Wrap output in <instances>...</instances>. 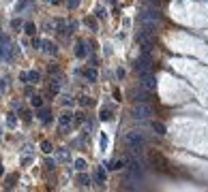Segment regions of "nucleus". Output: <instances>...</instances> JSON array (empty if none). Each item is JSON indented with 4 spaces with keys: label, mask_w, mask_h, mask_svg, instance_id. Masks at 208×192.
<instances>
[{
    "label": "nucleus",
    "mask_w": 208,
    "mask_h": 192,
    "mask_svg": "<svg viewBox=\"0 0 208 192\" xmlns=\"http://www.w3.org/2000/svg\"><path fill=\"white\" fill-rule=\"evenodd\" d=\"M140 24H142V30L155 32L157 26H159V13L152 11V9H144V11L140 13Z\"/></svg>",
    "instance_id": "obj_1"
},
{
    "label": "nucleus",
    "mask_w": 208,
    "mask_h": 192,
    "mask_svg": "<svg viewBox=\"0 0 208 192\" xmlns=\"http://www.w3.org/2000/svg\"><path fill=\"white\" fill-rule=\"evenodd\" d=\"M123 141L129 149H133L135 154H137V152H142V147L146 145V137H144L142 132H137V130H129V132H124Z\"/></svg>",
    "instance_id": "obj_2"
},
{
    "label": "nucleus",
    "mask_w": 208,
    "mask_h": 192,
    "mask_svg": "<svg viewBox=\"0 0 208 192\" xmlns=\"http://www.w3.org/2000/svg\"><path fill=\"white\" fill-rule=\"evenodd\" d=\"M137 43H140V51H142V56L150 58V51H152V47H155V32L140 30V32H137Z\"/></svg>",
    "instance_id": "obj_3"
},
{
    "label": "nucleus",
    "mask_w": 208,
    "mask_h": 192,
    "mask_svg": "<svg viewBox=\"0 0 208 192\" xmlns=\"http://www.w3.org/2000/svg\"><path fill=\"white\" fill-rule=\"evenodd\" d=\"M127 171H129V175H133L135 179H142L144 177V169H142V162H137V158L133 156H127Z\"/></svg>",
    "instance_id": "obj_4"
},
{
    "label": "nucleus",
    "mask_w": 208,
    "mask_h": 192,
    "mask_svg": "<svg viewBox=\"0 0 208 192\" xmlns=\"http://www.w3.org/2000/svg\"><path fill=\"white\" fill-rule=\"evenodd\" d=\"M131 115H133L135 120H148L150 115H152V107H148L146 103H137L131 111Z\"/></svg>",
    "instance_id": "obj_5"
},
{
    "label": "nucleus",
    "mask_w": 208,
    "mask_h": 192,
    "mask_svg": "<svg viewBox=\"0 0 208 192\" xmlns=\"http://www.w3.org/2000/svg\"><path fill=\"white\" fill-rule=\"evenodd\" d=\"M150 68H152V62H150V58H146V56H142L140 60L135 62V71L140 73V77L146 75V73H150Z\"/></svg>",
    "instance_id": "obj_6"
},
{
    "label": "nucleus",
    "mask_w": 208,
    "mask_h": 192,
    "mask_svg": "<svg viewBox=\"0 0 208 192\" xmlns=\"http://www.w3.org/2000/svg\"><path fill=\"white\" fill-rule=\"evenodd\" d=\"M142 88L144 90H148V92H152V90H157V79L150 75V73H146V75H142Z\"/></svg>",
    "instance_id": "obj_7"
},
{
    "label": "nucleus",
    "mask_w": 208,
    "mask_h": 192,
    "mask_svg": "<svg viewBox=\"0 0 208 192\" xmlns=\"http://www.w3.org/2000/svg\"><path fill=\"white\" fill-rule=\"evenodd\" d=\"M71 122H73V113H71V111H64L60 118H58V126H60L62 130H67V128L71 126Z\"/></svg>",
    "instance_id": "obj_8"
},
{
    "label": "nucleus",
    "mask_w": 208,
    "mask_h": 192,
    "mask_svg": "<svg viewBox=\"0 0 208 192\" xmlns=\"http://www.w3.org/2000/svg\"><path fill=\"white\" fill-rule=\"evenodd\" d=\"M82 75H84V77L88 79V81H90V83H95V81L99 79V73H97V68H84V71H82Z\"/></svg>",
    "instance_id": "obj_9"
},
{
    "label": "nucleus",
    "mask_w": 208,
    "mask_h": 192,
    "mask_svg": "<svg viewBox=\"0 0 208 192\" xmlns=\"http://www.w3.org/2000/svg\"><path fill=\"white\" fill-rule=\"evenodd\" d=\"M75 56H77V58H86V45H84V41H77V45H75Z\"/></svg>",
    "instance_id": "obj_10"
},
{
    "label": "nucleus",
    "mask_w": 208,
    "mask_h": 192,
    "mask_svg": "<svg viewBox=\"0 0 208 192\" xmlns=\"http://www.w3.org/2000/svg\"><path fill=\"white\" fill-rule=\"evenodd\" d=\"M152 128H155V132L161 134V137H163V134H167V128H165V124H163V122H152Z\"/></svg>",
    "instance_id": "obj_11"
},
{
    "label": "nucleus",
    "mask_w": 208,
    "mask_h": 192,
    "mask_svg": "<svg viewBox=\"0 0 208 192\" xmlns=\"http://www.w3.org/2000/svg\"><path fill=\"white\" fill-rule=\"evenodd\" d=\"M43 51L49 53V56H54V53H56V45H54L52 41H43Z\"/></svg>",
    "instance_id": "obj_12"
},
{
    "label": "nucleus",
    "mask_w": 208,
    "mask_h": 192,
    "mask_svg": "<svg viewBox=\"0 0 208 192\" xmlns=\"http://www.w3.org/2000/svg\"><path fill=\"white\" fill-rule=\"evenodd\" d=\"M99 120L110 122V120H112V111H110V109H105V107H103L101 111H99Z\"/></svg>",
    "instance_id": "obj_13"
},
{
    "label": "nucleus",
    "mask_w": 208,
    "mask_h": 192,
    "mask_svg": "<svg viewBox=\"0 0 208 192\" xmlns=\"http://www.w3.org/2000/svg\"><path fill=\"white\" fill-rule=\"evenodd\" d=\"M105 179H107V173H105V169L99 167V169H97V181H99V184H105Z\"/></svg>",
    "instance_id": "obj_14"
},
{
    "label": "nucleus",
    "mask_w": 208,
    "mask_h": 192,
    "mask_svg": "<svg viewBox=\"0 0 208 192\" xmlns=\"http://www.w3.org/2000/svg\"><path fill=\"white\" fill-rule=\"evenodd\" d=\"M77 181H79V186H90V177H88V175H86L84 171H79V177H77Z\"/></svg>",
    "instance_id": "obj_15"
},
{
    "label": "nucleus",
    "mask_w": 208,
    "mask_h": 192,
    "mask_svg": "<svg viewBox=\"0 0 208 192\" xmlns=\"http://www.w3.org/2000/svg\"><path fill=\"white\" fill-rule=\"evenodd\" d=\"M30 105H32V107H37V109H41V107H43V98L35 94L32 98H30Z\"/></svg>",
    "instance_id": "obj_16"
},
{
    "label": "nucleus",
    "mask_w": 208,
    "mask_h": 192,
    "mask_svg": "<svg viewBox=\"0 0 208 192\" xmlns=\"http://www.w3.org/2000/svg\"><path fill=\"white\" fill-rule=\"evenodd\" d=\"M39 77H41V75H39L37 71H28V83H37Z\"/></svg>",
    "instance_id": "obj_17"
},
{
    "label": "nucleus",
    "mask_w": 208,
    "mask_h": 192,
    "mask_svg": "<svg viewBox=\"0 0 208 192\" xmlns=\"http://www.w3.org/2000/svg\"><path fill=\"white\" fill-rule=\"evenodd\" d=\"M75 169H77V171H86V160L84 158H75Z\"/></svg>",
    "instance_id": "obj_18"
},
{
    "label": "nucleus",
    "mask_w": 208,
    "mask_h": 192,
    "mask_svg": "<svg viewBox=\"0 0 208 192\" xmlns=\"http://www.w3.org/2000/svg\"><path fill=\"white\" fill-rule=\"evenodd\" d=\"M28 4H30V0H22V2H17V7H15V11L17 13H22L26 9V7H28Z\"/></svg>",
    "instance_id": "obj_19"
},
{
    "label": "nucleus",
    "mask_w": 208,
    "mask_h": 192,
    "mask_svg": "<svg viewBox=\"0 0 208 192\" xmlns=\"http://www.w3.org/2000/svg\"><path fill=\"white\" fill-rule=\"evenodd\" d=\"M24 28H26V32H28V34H35V32H37V26L32 24V22H28Z\"/></svg>",
    "instance_id": "obj_20"
},
{
    "label": "nucleus",
    "mask_w": 208,
    "mask_h": 192,
    "mask_svg": "<svg viewBox=\"0 0 208 192\" xmlns=\"http://www.w3.org/2000/svg\"><path fill=\"white\" fill-rule=\"evenodd\" d=\"M58 90H60V81H52V83H49V92H52V94H56Z\"/></svg>",
    "instance_id": "obj_21"
},
{
    "label": "nucleus",
    "mask_w": 208,
    "mask_h": 192,
    "mask_svg": "<svg viewBox=\"0 0 208 192\" xmlns=\"http://www.w3.org/2000/svg\"><path fill=\"white\" fill-rule=\"evenodd\" d=\"M99 143H101V147H103V149L107 147V143H110V139H107V134H105V132L101 134V139H99Z\"/></svg>",
    "instance_id": "obj_22"
},
{
    "label": "nucleus",
    "mask_w": 208,
    "mask_h": 192,
    "mask_svg": "<svg viewBox=\"0 0 208 192\" xmlns=\"http://www.w3.org/2000/svg\"><path fill=\"white\" fill-rule=\"evenodd\" d=\"M41 149H43L45 154H52V143H49V141H43V143H41Z\"/></svg>",
    "instance_id": "obj_23"
},
{
    "label": "nucleus",
    "mask_w": 208,
    "mask_h": 192,
    "mask_svg": "<svg viewBox=\"0 0 208 192\" xmlns=\"http://www.w3.org/2000/svg\"><path fill=\"white\" fill-rule=\"evenodd\" d=\"M123 167H127V164H124V160H116V162L112 164V169H114V171H120Z\"/></svg>",
    "instance_id": "obj_24"
},
{
    "label": "nucleus",
    "mask_w": 208,
    "mask_h": 192,
    "mask_svg": "<svg viewBox=\"0 0 208 192\" xmlns=\"http://www.w3.org/2000/svg\"><path fill=\"white\" fill-rule=\"evenodd\" d=\"M39 120L47 124V122H49V111H41V113H39Z\"/></svg>",
    "instance_id": "obj_25"
},
{
    "label": "nucleus",
    "mask_w": 208,
    "mask_h": 192,
    "mask_svg": "<svg viewBox=\"0 0 208 192\" xmlns=\"http://www.w3.org/2000/svg\"><path fill=\"white\" fill-rule=\"evenodd\" d=\"M67 7L69 9H77L79 7V0H67Z\"/></svg>",
    "instance_id": "obj_26"
},
{
    "label": "nucleus",
    "mask_w": 208,
    "mask_h": 192,
    "mask_svg": "<svg viewBox=\"0 0 208 192\" xmlns=\"http://www.w3.org/2000/svg\"><path fill=\"white\" fill-rule=\"evenodd\" d=\"M7 124H9V126H15V124H17V120H15V115H13V113H9V118H7Z\"/></svg>",
    "instance_id": "obj_27"
},
{
    "label": "nucleus",
    "mask_w": 208,
    "mask_h": 192,
    "mask_svg": "<svg viewBox=\"0 0 208 192\" xmlns=\"http://www.w3.org/2000/svg\"><path fill=\"white\" fill-rule=\"evenodd\" d=\"M41 45H43L41 38H32V47H35V49H41Z\"/></svg>",
    "instance_id": "obj_28"
},
{
    "label": "nucleus",
    "mask_w": 208,
    "mask_h": 192,
    "mask_svg": "<svg viewBox=\"0 0 208 192\" xmlns=\"http://www.w3.org/2000/svg\"><path fill=\"white\" fill-rule=\"evenodd\" d=\"M86 26H90V28H92V30H97V24H95V19H88V17H86V22H84Z\"/></svg>",
    "instance_id": "obj_29"
},
{
    "label": "nucleus",
    "mask_w": 208,
    "mask_h": 192,
    "mask_svg": "<svg viewBox=\"0 0 208 192\" xmlns=\"http://www.w3.org/2000/svg\"><path fill=\"white\" fill-rule=\"evenodd\" d=\"M62 103H64V105H67V107H71V105H73L75 100H73V98H69V96H67V98H62Z\"/></svg>",
    "instance_id": "obj_30"
},
{
    "label": "nucleus",
    "mask_w": 208,
    "mask_h": 192,
    "mask_svg": "<svg viewBox=\"0 0 208 192\" xmlns=\"http://www.w3.org/2000/svg\"><path fill=\"white\" fill-rule=\"evenodd\" d=\"M19 81H24V83H28V73H19Z\"/></svg>",
    "instance_id": "obj_31"
},
{
    "label": "nucleus",
    "mask_w": 208,
    "mask_h": 192,
    "mask_svg": "<svg viewBox=\"0 0 208 192\" xmlns=\"http://www.w3.org/2000/svg\"><path fill=\"white\" fill-rule=\"evenodd\" d=\"M58 158H60V160H67L69 156H67V152H64V149H60V152H58Z\"/></svg>",
    "instance_id": "obj_32"
},
{
    "label": "nucleus",
    "mask_w": 208,
    "mask_h": 192,
    "mask_svg": "<svg viewBox=\"0 0 208 192\" xmlns=\"http://www.w3.org/2000/svg\"><path fill=\"white\" fill-rule=\"evenodd\" d=\"M4 88H7V79H0V94L4 92Z\"/></svg>",
    "instance_id": "obj_33"
},
{
    "label": "nucleus",
    "mask_w": 208,
    "mask_h": 192,
    "mask_svg": "<svg viewBox=\"0 0 208 192\" xmlns=\"http://www.w3.org/2000/svg\"><path fill=\"white\" fill-rule=\"evenodd\" d=\"M116 77L123 79V77H124V68H118V71H116Z\"/></svg>",
    "instance_id": "obj_34"
},
{
    "label": "nucleus",
    "mask_w": 208,
    "mask_h": 192,
    "mask_svg": "<svg viewBox=\"0 0 208 192\" xmlns=\"http://www.w3.org/2000/svg\"><path fill=\"white\" fill-rule=\"evenodd\" d=\"M22 152H24V154H32V147H30V145H24V149H22Z\"/></svg>",
    "instance_id": "obj_35"
},
{
    "label": "nucleus",
    "mask_w": 208,
    "mask_h": 192,
    "mask_svg": "<svg viewBox=\"0 0 208 192\" xmlns=\"http://www.w3.org/2000/svg\"><path fill=\"white\" fill-rule=\"evenodd\" d=\"M97 17H99V19H103V17H105V11H103V9H99V11H97Z\"/></svg>",
    "instance_id": "obj_36"
},
{
    "label": "nucleus",
    "mask_w": 208,
    "mask_h": 192,
    "mask_svg": "<svg viewBox=\"0 0 208 192\" xmlns=\"http://www.w3.org/2000/svg\"><path fill=\"white\" fill-rule=\"evenodd\" d=\"M11 26H13V28H19V26H22V22H19V19H13Z\"/></svg>",
    "instance_id": "obj_37"
},
{
    "label": "nucleus",
    "mask_w": 208,
    "mask_h": 192,
    "mask_svg": "<svg viewBox=\"0 0 208 192\" xmlns=\"http://www.w3.org/2000/svg\"><path fill=\"white\" fill-rule=\"evenodd\" d=\"M4 38H7V36H4V34H2V32H0V41H4Z\"/></svg>",
    "instance_id": "obj_38"
},
{
    "label": "nucleus",
    "mask_w": 208,
    "mask_h": 192,
    "mask_svg": "<svg viewBox=\"0 0 208 192\" xmlns=\"http://www.w3.org/2000/svg\"><path fill=\"white\" fill-rule=\"evenodd\" d=\"M2 173H4V169H2V164H0V175H2Z\"/></svg>",
    "instance_id": "obj_39"
}]
</instances>
